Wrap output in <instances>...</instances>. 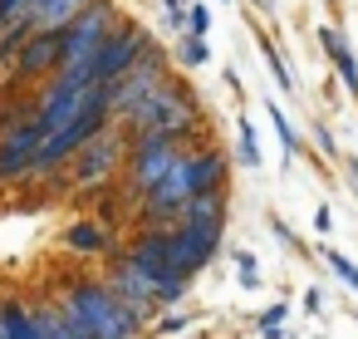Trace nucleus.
<instances>
[{
	"label": "nucleus",
	"mask_w": 358,
	"mask_h": 339,
	"mask_svg": "<svg viewBox=\"0 0 358 339\" xmlns=\"http://www.w3.org/2000/svg\"><path fill=\"white\" fill-rule=\"evenodd\" d=\"M226 172H231V162H226V153H221V148H196V153H182V162H177V167L167 172V182H162V187L143 202V212L152 216V226H172L192 197L226 187Z\"/></svg>",
	"instance_id": "nucleus-1"
},
{
	"label": "nucleus",
	"mask_w": 358,
	"mask_h": 339,
	"mask_svg": "<svg viewBox=\"0 0 358 339\" xmlns=\"http://www.w3.org/2000/svg\"><path fill=\"white\" fill-rule=\"evenodd\" d=\"M55 300L89 329V339H138L143 319L118 300V290L108 280H69L64 290H55Z\"/></svg>",
	"instance_id": "nucleus-2"
},
{
	"label": "nucleus",
	"mask_w": 358,
	"mask_h": 339,
	"mask_svg": "<svg viewBox=\"0 0 358 339\" xmlns=\"http://www.w3.org/2000/svg\"><path fill=\"white\" fill-rule=\"evenodd\" d=\"M133 133H167V138H187L192 128H196V104H192V94L177 84V79H167L162 89H152L128 118H123Z\"/></svg>",
	"instance_id": "nucleus-3"
},
{
	"label": "nucleus",
	"mask_w": 358,
	"mask_h": 339,
	"mask_svg": "<svg viewBox=\"0 0 358 339\" xmlns=\"http://www.w3.org/2000/svg\"><path fill=\"white\" fill-rule=\"evenodd\" d=\"M177 162H182V138H167V133H133L123 182H128V192H133L138 202H148V197L167 182V172H172Z\"/></svg>",
	"instance_id": "nucleus-4"
},
{
	"label": "nucleus",
	"mask_w": 358,
	"mask_h": 339,
	"mask_svg": "<svg viewBox=\"0 0 358 339\" xmlns=\"http://www.w3.org/2000/svg\"><path fill=\"white\" fill-rule=\"evenodd\" d=\"M128 148H133V138L103 128L89 148L74 153V187H79V192H103V187H113V177L128 172Z\"/></svg>",
	"instance_id": "nucleus-5"
},
{
	"label": "nucleus",
	"mask_w": 358,
	"mask_h": 339,
	"mask_svg": "<svg viewBox=\"0 0 358 339\" xmlns=\"http://www.w3.org/2000/svg\"><path fill=\"white\" fill-rule=\"evenodd\" d=\"M152 55V35L143 30V25H133V20H123L108 40H103V50H99V60H94V74H99V84H118L138 60H148Z\"/></svg>",
	"instance_id": "nucleus-6"
},
{
	"label": "nucleus",
	"mask_w": 358,
	"mask_h": 339,
	"mask_svg": "<svg viewBox=\"0 0 358 339\" xmlns=\"http://www.w3.org/2000/svg\"><path fill=\"white\" fill-rule=\"evenodd\" d=\"M40 148H45V123H40V113L20 118L10 133H0V182H20V177H35Z\"/></svg>",
	"instance_id": "nucleus-7"
},
{
	"label": "nucleus",
	"mask_w": 358,
	"mask_h": 339,
	"mask_svg": "<svg viewBox=\"0 0 358 339\" xmlns=\"http://www.w3.org/2000/svg\"><path fill=\"white\" fill-rule=\"evenodd\" d=\"M167 79H172V74H167V60H162L157 50H152L148 60H138V64L113 84V118H128V113H133L152 89H162Z\"/></svg>",
	"instance_id": "nucleus-8"
},
{
	"label": "nucleus",
	"mask_w": 358,
	"mask_h": 339,
	"mask_svg": "<svg viewBox=\"0 0 358 339\" xmlns=\"http://www.w3.org/2000/svg\"><path fill=\"white\" fill-rule=\"evenodd\" d=\"M103 280L118 290V300H123L143 324L152 319V310H162V300H157V280H152V275H143V270H138L133 261H123V256L108 265V275H103Z\"/></svg>",
	"instance_id": "nucleus-9"
},
{
	"label": "nucleus",
	"mask_w": 358,
	"mask_h": 339,
	"mask_svg": "<svg viewBox=\"0 0 358 339\" xmlns=\"http://www.w3.org/2000/svg\"><path fill=\"white\" fill-rule=\"evenodd\" d=\"M123 261H133L143 275H152L157 290L177 275V270H172V236H167V226H148V231H138V236L128 241Z\"/></svg>",
	"instance_id": "nucleus-10"
},
{
	"label": "nucleus",
	"mask_w": 358,
	"mask_h": 339,
	"mask_svg": "<svg viewBox=\"0 0 358 339\" xmlns=\"http://www.w3.org/2000/svg\"><path fill=\"white\" fill-rule=\"evenodd\" d=\"M64 69V30L59 35H30L15 55V79H55Z\"/></svg>",
	"instance_id": "nucleus-11"
},
{
	"label": "nucleus",
	"mask_w": 358,
	"mask_h": 339,
	"mask_svg": "<svg viewBox=\"0 0 358 339\" xmlns=\"http://www.w3.org/2000/svg\"><path fill=\"white\" fill-rule=\"evenodd\" d=\"M0 339H45L40 310L25 300H0Z\"/></svg>",
	"instance_id": "nucleus-12"
},
{
	"label": "nucleus",
	"mask_w": 358,
	"mask_h": 339,
	"mask_svg": "<svg viewBox=\"0 0 358 339\" xmlns=\"http://www.w3.org/2000/svg\"><path fill=\"white\" fill-rule=\"evenodd\" d=\"M226 212H231L226 187H216V192L192 197V202L182 207V216H177V221H192V226H221V231H226Z\"/></svg>",
	"instance_id": "nucleus-13"
},
{
	"label": "nucleus",
	"mask_w": 358,
	"mask_h": 339,
	"mask_svg": "<svg viewBox=\"0 0 358 339\" xmlns=\"http://www.w3.org/2000/svg\"><path fill=\"white\" fill-rule=\"evenodd\" d=\"M40 324H45V339H89V329L59 305V300H40Z\"/></svg>",
	"instance_id": "nucleus-14"
},
{
	"label": "nucleus",
	"mask_w": 358,
	"mask_h": 339,
	"mask_svg": "<svg viewBox=\"0 0 358 339\" xmlns=\"http://www.w3.org/2000/svg\"><path fill=\"white\" fill-rule=\"evenodd\" d=\"M319 45L329 50V60H334V69H338V79L348 84V94L358 99V60H353V50H348V40L338 35V30H319Z\"/></svg>",
	"instance_id": "nucleus-15"
},
{
	"label": "nucleus",
	"mask_w": 358,
	"mask_h": 339,
	"mask_svg": "<svg viewBox=\"0 0 358 339\" xmlns=\"http://www.w3.org/2000/svg\"><path fill=\"white\" fill-rule=\"evenodd\" d=\"M64 246H69L74 256H103V251H108V231H103L99 221H74V226L64 231Z\"/></svg>",
	"instance_id": "nucleus-16"
},
{
	"label": "nucleus",
	"mask_w": 358,
	"mask_h": 339,
	"mask_svg": "<svg viewBox=\"0 0 358 339\" xmlns=\"http://www.w3.org/2000/svg\"><path fill=\"white\" fill-rule=\"evenodd\" d=\"M265 113H270V128H275V138H280V148H285V162H294V158H299V133L289 128V118H285L280 104L265 99Z\"/></svg>",
	"instance_id": "nucleus-17"
},
{
	"label": "nucleus",
	"mask_w": 358,
	"mask_h": 339,
	"mask_svg": "<svg viewBox=\"0 0 358 339\" xmlns=\"http://www.w3.org/2000/svg\"><path fill=\"white\" fill-rule=\"evenodd\" d=\"M206 60H211L206 35H192V30H187V35H182V45H177V64H182V69H201Z\"/></svg>",
	"instance_id": "nucleus-18"
},
{
	"label": "nucleus",
	"mask_w": 358,
	"mask_h": 339,
	"mask_svg": "<svg viewBox=\"0 0 358 339\" xmlns=\"http://www.w3.org/2000/svg\"><path fill=\"white\" fill-rule=\"evenodd\" d=\"M319 256H324V261L334 265V275H338V280H343L348 290H358V265H353V261H348L343 251H334V246H319Z\"/></svg>",
	"instance_id": "nucleus-19"
},
{
	"label": "nucleus",
	"mask_w": 358,
	"mask_h": 339,
	"mask_svg": "<svg viewBox=\"0 0 358 339\" xmlns=\"http://www.w3.org/2000/svg\"><path fill=\"white\" fill-rule=\"evenodd\" d=\"M260 60H265V69L275 74V84H280V94H289V89H294V79H289V69H285V60H280V50H275L270 40L260 45Z\"/></svg>",
	"instance_id": "nucleus-20"
},
{
	"label": "nucleus",
	"mask_w": 358,
	"mask_h": 339,
	"mask_svg": "<svg viewBox=\"0 0 358 339\" xmlns=\"http://www.w3.org/2000/svg\"><path fill=\"white\" fill-rule=\"evenodd\" d=\"M255 334H260V339H280V334H285V305H270V310L255 319Z\"/></svg>",
	"instance_id": "nucleus-21"
},
{
	"label": "nucleus",
	"mask_w": 358,
	"mask_h": 339,
	"mask_svg": "<svg viewBox=\"0 0 358 339\" xmlns=\"http://www.w3.org/2000/svg\"><path fill=\"white\" fill-rule=\"evenodd\" d=\"M236 138H241V162H245V167H260V148H255V128H250L245 118L236 123Z\"/></svg>",
	"instance_id": "nucleus-22"
},
{
	"label": "nucleus",
	"mask_w": 358,
	"mask_h": 339,
	"mask_svg": "<svg viewBox=\"0 0 358 339\" xmlns=\"http://www.w3.org/2000/svg\"><path fill=\"white\" fill-rule=\"evenodd\" d=\"M187 324H192V314H187V310H172V314H162V319H157V329H152V334H182Z\"/></svg>",
	"instance_id": "nucleus-23"
},
{
	"label": "nucleus",
	"mask_w": 358,
	"mask_h": 339,
	"mask_svg": "<svg viewBox=\"0 0 358 339\" xmlns=\"http://www.w3.org/2000/svg\"><path fill=\"white\" fill-rule=\"evenodd\" d=\"M187 15H192V35H206V30H211V11H206V6H196V0H192Z\"/></svg>",
	"instance_id": "nucleus-24"
},
{
	"label": "nucleus",
	"mask_w": 358,
	"mask_h": 339,
	"mask_svg": "<svg viewBox=\"0 0 358 339\" xmlns=\"http://www.w3.org/2000/svg\"><path fill=\"white\" fill-rule=\"evenodd\" d=\"M25 11H30V0H0V25L15 20V15H25Z\"/></svg>",
	"instance_id": "nucleus-25"
},
{
	"label": "nucleus",
	"mask_w": 358,
	"mask_h": 339,
	"mask_svg": "<svg viewBox=\"0 0 358 339\" xmlns=\"http://www.w3.org/2000/svg\"><path fill=\"white\" fill-rule=\"evenodd\" d=\"M314 143H319V153H338V143H334L329 128H314Z\"/></svg>",
	"instance_id": "nucleus-26"
},
{
	"label": "nucleus",
	"mask_w": 358,
	"mask_h": 339,
	"mask_svg": "<svg viewBox=\"0 0 358 339\" xmlns=\"http://www.w3.org/2000/svg\"><path fill=\"white\" fill-rule=\"evenodd\" d=\"M319 305H324V295L309 285V290H304V310H309V314H319Z\"/></svg>",
	"instance_id": "nucleus-27"
},
{
	"label": "nucleus",
	"mask_w": 358,
	"mask_h": 339,
	"mask_svg": "<svg viewBox=\"0 0 358 339\" xmlns=\"http://www.w3.org/2000/svg\"><path fill=\"white\" fill-rule=\"evenodd\" d=\"M314 226H319V231H329V226H334V216H329V207H319V212H314Z\"/></svg>",
	"instance_id": "nucleus-28"
},
{
	"label": "nucleus",
	"mask_w": 358,
	"mask_h": 339,
	"mask_svg": "<svg viewBox=\"0 0 358 339\" xmlns=\"http://www.w3.org/2000/svg\"><path fill=\"white\" fill-rule=\"evenodd\" d=\"M231 256H236V265H241V270H255V256H250V251H231Z\"/></svg>",
	"instance_id": "nucleus-29"
},
{
	"label": "nucleus",
	"mask_w": 358,
	"mask_h": 339,
	"mask_svg": "<svg viewBox=\"0 0 358 339\" xmlns=\"http://www.w3.org/2000/svg\"><path fill=\"white\" fill-rule=\"evenodd\" d=\"M348 182H353V192H358V158H348Z\"/></svg>",
	"instance_id": "nucleus-30"
}]
</instances>
